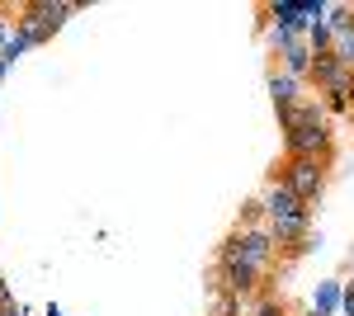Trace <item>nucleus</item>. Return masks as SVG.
I'll use <instances>...</instances> for the list:
<instances>
[{
    "mask_svg": "<svg viewBox=\"0 0 354 316\" xmlns=\"http://www.w3.org/2000/svg\"><path fill=\"white\" fill-rule=\"evenodd\" d=\"M76 10H81V5H62V0H57V5H48V0H43V5H28L24 15H33L38 24L48 28V33H57V28H62V19H66V15H76Z\"/></svg>",
    "mask_w": 354,
    "mask_h": 316,
    "instance_id": "20e7f679",
    "label": "nucleus"
},
{
    "mask_svg": "<svg viewBox=\"0 0 354 316\" xmlns=\"http://www.w3.org/2000/svg\"><path fill=\"white\" fill-rule=\"evenodd\" d=\"M283 57H288V76H298V71H307V66H312V53H307L302 43H293Z\"/></svg>",
    "mask_w": 354,
    "mask_h": 316,
    "instance_id": "6e6552de",
    "label": "nucleus"
},
{
    "mask_svg": "<svg viewBox=\"0 0 354 316\" xmlns=\"http://www.w3.org/2000/svg\"><path fill=\"white\" fill-rule=\"evenodd\" d=\"M270 95H274V104H279V109H293V104H298V76H288V71L274 76L270 80Z\"/></svg>",
    "mask_w": 354,
    "mask_h": 316,
    "instance_id": "39448f33",
    "label": "nucleus"
},
{
    "mask_svg": "<svg viewBox=\"0 0 354 316\" xmlns=\"http://www.w3.org/2000/svg\"><path fill=\"white\" fill-rule=\"evenodd\" d=\"M335 62L340 66H354V19L335 28Z\"/></svg>",
    "mask_w": 354,
    "mask_h": 316,
    "instance_id": "423d86ee",
    "label": "nucleus"
},
{
    "mask_svg": "<svg viewBox=\"0 0 354 316\" xmlns=\"http://www.w3.org/2000/svg\"><path fill=\"white\" fill-rule=\"evenodd\" d=\"M335 302H340V284H322V292H317V316H330Z\"/></svg>",
    "mask_w": 354,
    "mask_h": 316,
    "instance_id": "0eeeda50",
    "label": "nucleus"
},
{
    "mask_svg": "<svg viewBox=\"0 0 354 316\" xmlns=\"http://www.w3.org/2000/svg\"><path fill=\"white\" fill-rule=\"evenodd\" d=\"M283 185L293 189L302 203H317L322 189H326V170H322L317 156H293L288 165H283Z\"/></svg>",
    "mask_w": 354,
    "mask_h": 316,
    "instance_id": "7ed1b4c3",
    "label": "nucleus"
},
{
    "mask_svg": "<svg viewBox=\"0 0 354 316\" xmlns=\"http://www.w3.org/2000/svg\"><path fill=\"white\" fill-rule=\"evenodd\" d=\"M265 212H270V222H274L270 236L279 241V245H293V250H307V245H312V241H302V236H307V222H312V208H307V203H302L283 180L270 189Z\"/></svg>",
    "mask_w": 354,
    "mask_h": 316,
    "instance_id": "f03ea898",
    "label": "nucleus"
},
{
    "mask_svg": "<svg viewBox=\"0 0 354 316\" xmlns=\"http://www.w3.org/2000/svg\"><path fill=\"white\" fill-rule=\"evenodd\" d=\"M255 316H283V302H260V312Z\"/></svg>",
    "mask_w": 354,
    "mask_h": 316,
    "instance_id": "1a4fd4ad",
    "label": "nucleus"
},
{
    "mask_svg": "<svg viewBox=\"0 0 354 316\" xmlns=\"http://www.w3.org/2000/svg\"><path fill=\"white\" fill-rule=\"evenodd\" d=\"M0 316H24V312H19L15 302H5V307H0Z\"/></svg>",
    "mask_w": 354,
    "mask_h": 316,
    "instance_id": "9d476101",
    "label": "nucleus"
},
{
    "mask_svg": "<svg viewBox=\"0 0 354 316\" xmlns=\"http://www.w3.org/2000/svg\"><path fill=\"white\" fill-rule=\"evenodd\" d=\"M279 123H283V142H288V156H317L330 147V128L322 118L317 104H293V109H279Z\"/></svg>",
    "mask_w": 354,
    "mask_h": 316,
    "instance_id": "f257e3e1",
    "label": "nucleus"
}]
</instances>
